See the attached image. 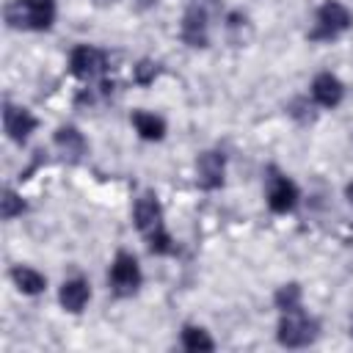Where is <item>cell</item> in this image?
<instances>
[{"instance_id": "obj_1", "label": "cell", "mask_w": 353, "mask_h": 353, "mask_svg": "<svg viewBox=\"0 0 353 353\" xmlns=\"http://www.w3.org/2000/svg\"><path fill=\"white\" fill-rule=\"evenodd\" d=\"M8 22L14 28H33V30H44L52 25L55 17V6L52 0H17L8 6L6 11Z\"/></svg>"}, {"instance_id": "obj_2", "label": "cell", "mask_w": 353, "mask_h": 353, "mask_svg": "<svg viewBox=\"0 0 353 353\" xmlns=\"http://www.w3.org/2000/svg\"><path fill=\"white\" fill-rule=\"evenodd\" d=\"M314 328H317L314 320H309L298 309H290L279 323V339L290 347H301V345H309L314 339Z\"/></svg>"}, {"instance_id": "obj_3", "label": "cell", "mask_w": 353, "mask_h": 353, "mask_svg": "<svg viewBox=\"0 0 353 353\" xmlns=\"http://www.w3.org/2000/svg\"><path fill=\"white\" fill-rule=\"evenodd\" d=\"M317 22H320L317 36H336V33H342V30H347V28H350L353 17H350V11H347L345 6H339V3L328 0V3L320 8Z\"/></svg>"}, {"instance_id": "obj_4", "label": "cell", "mask_w": 353, "mask_h": 353, "mask_svg": "<svg viewBox=\"0 0 353 353\" xmlns=\"http://www.w3.org/2000/svg\"><path fill=\"white\" fill-rule=\"evenodd\" d=\"M110 281L119 292H132L138 284H141V270H138V262L135 256L130 254H119L113 268H110Z\"/></svg>"}, {"instance_id": "obj_5", "label": "cell", "mask_w": 353, "mask_h": 353, "mask_svg": "<svg viewBox=\"0 0 353 353\" xmlns=\"http://www.w3.org/2000/svg\"><path fill=\"white\" fill-rule=\"evenodd\" d=\"M135 223H138V229H141L146 237L163 232L160 204H157L154 196H143V199H138V204H135Z\"/></svg>"}, {"instance_id": "obj_6", "label": "cell", "mask_w": 353, "mask_h": 353, "mask_svg": "<svg viewBox=\"0 0 353 353\" xmlns=\"http://www.w3.org/2000/svg\"><path fill=\"white\" fill-rule=\"evenodd\" d=\"M295 201H298L295 185H292L290 179H284V176H276V179L270 182V190H268V204H270V210L287 212V210L295 207Z\"/></svg>"}, {"instance_id": "obj_7", "label": "cell", "mask_w": 353, "mask_h": 353, "mask_svg": "<svg viewBox=\"0 0 353 353\" xmlns=\"http://www.w3.org/2000/svg\"><path fill=\"white\" fill-rule=\"evenodd\" d=\"M312 94H314V99H317L323 108H334V105L342 99V83H339L334 74L323 72V74L314 77V83H312Z\"/></svg>"}, {"instance_id": "obj_8", "label": "cell", "mask_w": 353, "mask_h": 353, "mask_svg": "<svg viewBox=\"0 0 353 353\" xmlns=\"http://www.w3.org/2000/svg\"><path fill=\"white\" fill-rule=\"evenodd\" d=\"M199 185L201 188H218L223 179V157L215 152H207L199 157Z\"/></svg>"}, {"instance_id": "obj_9", "label": "cell", "mask_w": 353, "mask_h": 353, "mask_svg": "<svg viewBox=\"0 0 353 353\" xmlns=\"http://www.w3.org/2000/svg\"><path fill=\"white\" fill-rule=\"evenodd\" d=\"M36 127V119L22 108H6V132L14 141H25Z\"/></svg>"}, {"instance_id": "obj_10", "label": "cell", "mask_w": 353, "mask_h": 353, "mask_svg": "<svg viewBox=\"0 0 353 353\" xmlns=\"http://www.w3.org/2000/svg\"><path fill=\"white\" fill-rule=\"evenodd\" d=\"M99 66H102V55L94 47H85V44L74 47V52H72V72L77 77H91V74L99 72Z\"/></svg>"}, {"instance_id": "obj_11", "label": "cell", "mask_w": 353, "mask_h": 353, "mask_svg": "<svg viewBox=\"0 0 353 353\" xmlns=\"http://www.w3.org/2000/svg\"><path fill=\"white\" fill-rule=\"evenodd\" d=\"M61 303H63V309H69V312H80V309L88 303V284H85L83 279L63 281V287H61Z\"/></svg>"}, {"instance_id": "obj_12", "label": "cell", "mask_w": 353, "mask_h": 353, "mask_svg": "<svg viewBox=\"0 0 353 353\" xmlns=\"http://www.w3.org/2000/svg\"><path fill=\"white\" fill-rule=\"evenodd\" d=\"M182 36L188 44L193 47H201L207 41V22H204V11L199 8H190L188 17H185V25H182Z\"/></svg>"}, {"instance_id": "obj_13", "label": "cell", "mask_w": 353, "mask_h": 353, "mask_svg": "<svg viewBox=\"0 0 353 353\" xmlns=\"http://www.w3.org/2000/svg\"><path fill=\"white\" fill-rule=\"evenodd\" d=\"M14 281H17V287L22 290V292H28V295H36V292H41L44 290V276L41 273H36L33 268H14Z\"/></svg>"}, {"instance_id": "obj_14", "label": "cell", "mask_w": 353, "mask_h": 353, "mask_svg": "<svg viewBox=\"0 0 353 353\" xmlns=\"http://www.w3.org/2000/svg\"><path fill=\"white\" fill-rule=\"evenodd\" d=\"M132 121H135V130L143 135V138H149V141H157V138H163V130H165V124H163V119H157V116H152V113H135L132 116Z\"/></svg>"}, {"instance_id": "obj_15", "label": "cell", "mask_w": 353, "mask_h": 353, "mask_svg": "<svg viewBox=\"0 0 353 353\" xmlns=\"http://www.w3.org/2000/svg\"><path fill=\"white\" fill-rule=\"evenodd\" d=\"M182 345L188 350H212V339L201 328H193V325H188L182 331Z\"/></svg>"}, {"instance_id": "obj_16", "label": "cell", "mask_w": 353, "mask_h": 353, "mask_svg": "<svg viewBox=\"0 0 353 353\" xmlns=\"http://www.w3.org/2000/svg\"><path fill=\"white\" fill-rule=\"evenodd\" d=\"M298 301H301L298 284H287V287H281V290L276 292V303H279V309H284V312L298 309Z\"/></svg>"}, {"instance_id": "obj_17", "label": "cell", "mask_w": 353, "mask_h": 353, "mask_svg": "<svg viewBox=\"0 0 353 353\" xmlns=\"http://www.w3.org/2000/svg\"><path fill=\"white\" fill-rule=\"evenodd\" d=\"M55 141H58V146H63L66 152H69V149H74V152H80V149H83V141H80V135H77L72 127H66V130H58Z\"/></svg>"}, {"instance_id": "obj_18", "label": "cell", "mask_w": 353, "mask_h": 353, "mask_svg": "<svg viewBox=\"0 0 353 353\" xmlns=\"http://www.w3.org/2000/svg\"><path fill=\"white\" fill-rule=\"evenodd\" d=\"M22 212V199H17L14 193H6L3 196V218H14Z\"/></svg>"}, {"instance_id": "obj_19", "label": "cell", "mask_w": 353, "mask_h": 353, "mask_svg": "<svg viewBox=\"0 0 353 353\" xmlns=\"http://www.w3.org/2000/svg\"><path fill=\"white\" fill-rule=\"evenodd\" d=\"M347 199H350V204H353V185H347Z\"/></svg>"}]
</instances>
